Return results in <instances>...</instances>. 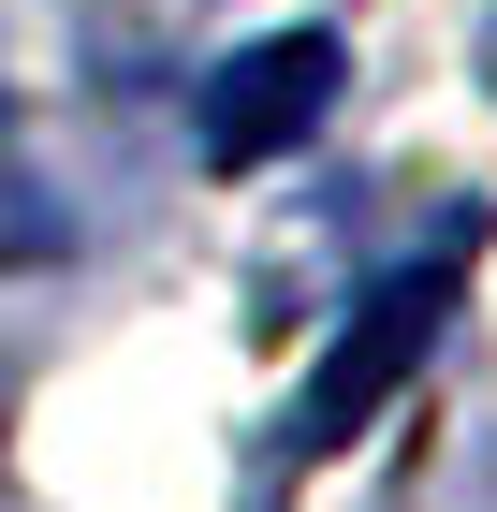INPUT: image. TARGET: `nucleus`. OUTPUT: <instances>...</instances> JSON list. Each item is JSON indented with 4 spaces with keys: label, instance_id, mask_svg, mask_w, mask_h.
Instances as JSON below:
<instances>
[{
    "label": "nucleus",
    "instance_id": "obj_1",
    "mask_svg": "<svg viewBox=\"0 0 497 512\" xmlns=\"http://www.w3.org/2000/svg\"><path fill=\"white\" fill-rule=\"evenodd\" d=\"M454 293H468V249H424L410 278H381V293H366V322H351L337 352H322V381H307V454H322V439H351L395 381H410V352L454 322Z\"/></svg>",
    "mask_w": 497,
    "mask_h": 512
},
{
    "label": "nucleus",
    "instance_id": "obj_2",
    "mask_svg": "<svg viewBox=\"0 0 497 512\" xmlns=\"http://www.w3.org/2000/svg\"><path fill=\"white\" fill-rule=\"evenodd\" d=\"M337 30H278V44H249V59H220V88H205V161H278L293 132H322V103H337Z\"/></svg>",
    "mask_w": 497,
    "mask_h": 512
}]
</instances>
